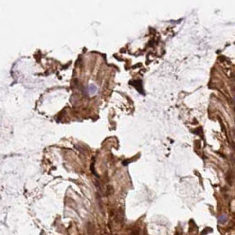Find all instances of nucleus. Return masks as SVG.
I'll use <instances>...</instances> for the list:
<instances>
[{
  "label": "nucleus",
  "mask_w": 235,
  "mask_h": 235,
  "mask_svg": "<svg viewBox=\"0 0 235 235\" xmlns=\"http://www.w3.org/2000/svg\"><path fill=\"white\" fill-rule=\"evenodd\" d=\"M131 235H140V233H139V231H137V230H133L131 233Z\"/></svg>",
  "instance_id": "f257e3e1"
},
{
  "label": "nucleus",
  "mask_w": 235,
  "mask_h": 235,
  "mask_svg": "<svg viewBox=\"0 0 235 235\" xmlns=\"http://www.w3.org/2000/svg\"><path fill=\"white\" fill-rule=\"evenodd\" d=\"M218 220H219L220 223H224L225 222V216H221L220 217L218 218Z\"/></svg>",
  "instance_id": "f03ea898"
}]
</instances>
